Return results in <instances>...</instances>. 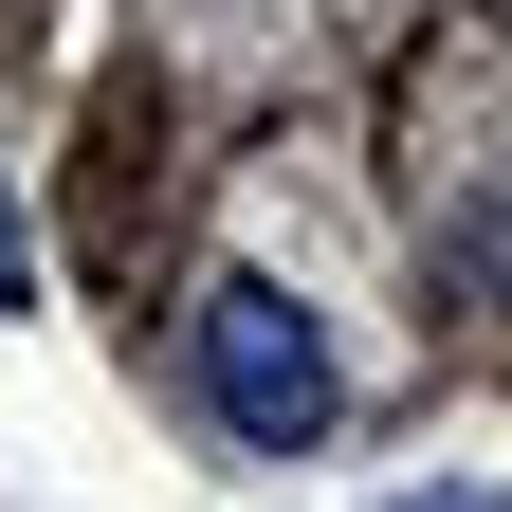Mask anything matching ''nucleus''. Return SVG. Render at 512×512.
Here are the masks:
<instances>
[{"instance_id":"obj_1","label":"nucleus","mask_w":512,"mask_h":512,"mask_svg":"<svg viewBox=\"0 0 512 512\" xmlns=\"http://www.w3.org/2000/svg\"><path fill=\"white\" fill-rule=\"evenodd\" d=\"M202 403L256 439V458H311V439H330V330H311V311L275 293V275H220L202 293Z\"/></svg>"},{"instance_id":"obj_2","label":"nucleus","mask_w":512,"mask_h":512,"mask_svg":"<svg viewBox=\"0 0 512 512\" xmlns=\"http://www.w3.org/2000/svg\"><path fill=\"white\" fill-rule=\"evenodd\" d=\"M19 275H37V238H19V202H0V293H19Z\"/></svg>"},{"instance_id":"obj_3","label":"nucleus","mask_w":512,"mask_h":512,"mask_svg":"<svg viewBox=\"0 0 512 512\" xmlns=\"http://www.w3.org/2000/svg\"><path fill=\"white\" fill-rule=\"evenodd\" d=\"M403 512H512V494H403Z\"/></svg>"}]
</instances>
